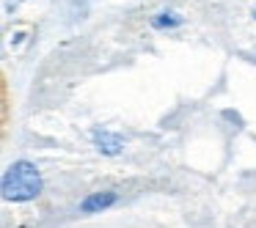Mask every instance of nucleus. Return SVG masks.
<instances>
[{
  "instance_id": "f257e3e1",
  "label": "nucleus",
  "mask_w": 256,
  "mask_h": 228,
  "mask_svg": "<svg viewBox=\"0 0 256 228\" xmlns=\"http://www.w3.org/2000/svg\"><path fill=\"white\" fill-rule=\"evenodd\" d=\"M3 198L14 201V204H25V201H34L39 198L42 193V173L34 162L28 160H20L14 165H8V171L3 173Z\"/></svg>"
},
{
  "instance_id": "f03ea898",
  "label": "nucleus",
  "mask_w": 256,
  "mask_h": 228,
  "mask_svg": "<svg viewBox=\"0 0 256 228\" xmlns=\"http://www.w3.org/2000/svg\"><path fill=\"white\" fill-rule=\"evenodd\" d=\"M118 201V195L113 193V190H102V193H91L88 198L80 204V212H86V215H94V212H102L108 209V206H113Z\"/></svg>"
},
{
  "instance_id": "7ed1b4c3",
  "label": "nucleus",
  "mask_w": 256,
  "mask_h": 228,
  "mask_svg": "<svg viewBox=\"0 0 256 228\" xmlns=\"http://www.w3.org/2000/svg\"><path fill=\"white\" fill-rule=\"evenodd\" d=\"M94 146L102 151V154H118V151L124 149V140H122V135H116V132H108V129H96L94 132Z\"/></svg>"
},
{
  "instance_id": "20e7f679",
  "label": "nucleus",
  "mask_w": 256,
  "mask_h": 228,
  "mask_svg": "<svg viewBox=\"0 0 256 228\" xmlns=\"http://www.w3.org/2000/svg\"><path fill=\"white\" fill-rule=\"evenodd\" d=\"M152 25H154V28H179V25H182V17H176L174 11H162L160 17L152 19Z\"/></svg>"
},
{
  "instance_id": "39448f33",
  "label": "nucleus",
  "mask_w": 256,
  "mask_h": 228,
  "mask_svg": "<svg viewBox=\"0 0 256 228\" xmlns=\"http://www.w3.org/2000/svg\"><path fill=\"white\" fill-rule=\"evenodd\" d=\"M254 17H256V8H254Z\"/></svg>"
}]
</instances>
